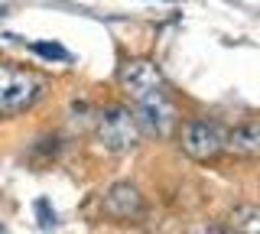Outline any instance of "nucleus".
I'll list each match as a JSON object with an SVG mask.
<instances>
[{
	"instance_id": "8",
	"label": "nucleus",
	"mask_w": 260,
	"mask_h": 234,
	"mask_svg": "<svg viewBox=\"0 0 260 234\" xmlns=\"http://www.w3.org/2000/svg\"><path fill=\"white\" fill-rule=\"evenodd\" d=\"M29 49L36 55H43V59H49V62H52V59L55 62H69V52H65L59 43H32Z\"/></svg>"
},
{
	"instance_id": "1",
	"label": "nucleus",
	"mask_w": 260,
	"mask_h": 234,
	"mask_svg": "<svg viewBox=\"0 0 260 234\" xmlns=\"http://www.w3.org/2000/svg\"><path fill=\"white\" fill-rule=\"evenodd\" d=\"M117 85L120 91L134 104V117L146 133L153 137H166L176 127V104L169 98L166 78L156 62L150 59H130L117 72Z\"/></svg>"
},
{
	"instance_id": "5",
	"label": "nucleus",
	"mask_w": 260,
	"mask_h": 234,
	"mask_svg": "<svg viewBox=\"0 0 260 234\" xmlns=\"http://www.w3.org/2000/svg\"><path fill=\"white\" fill-rule=\"evenodd\" d=\"M104 215L117 218V221H130V218H140L143 215V195L134 182H114L101 198Z\"/></svg>"
},
{
	"instance_id": "11",
	"label": "nucleus",
	"mask_w": 260,
	"mask_h": 234,
	"mask_svg": "<svg viewBox=\"0 0 260 234\" xmlns=\"http://www.w3.org/2000/svg\"><path fill=\"white\" fill-rule=\"evenodd\" d=\"M0 231H4V221H0Z\"/></svg>"
},
{
	"instance_id": "10",
	"label": "nucleus",
	"mask_w": 260,
	"mask_h": 234,
	"mask_svg": "<svg viewBox=\"0 0 260 234\" xmlns=\"http://www.w3.org/2000/svg\"><path fill=\"white\" fill-rule=\"evenodd\" d=\"M4 13H7V10H4V7H0V17H4Z\"/></svg>"
},
{
	"instance_id": "2",
	"label": "nucleus",
	"mask_w": 260,
	"mask_h": 234,
	"mask_svg": "<svg viewBox=\"0 0 260 234\" xmlns=\"http://www.w3.org/2000/svg\"><path fill=\"white\" fill-rule=\"evenodd\" d=\"M43 94H46V82L32 69L0 62V114L4 117L29 111Z\"/></svg>"
},
{
	"instance_id": "6",
	"label": "nucleus",
	"mask_w": 260,
	"mask_h": 234,
	"mask_svg": "<svg viewBox=\"0 0 260 234\" xmlns=\"http://www.w3.org/2000/svg\"><path fill=\"white\" fill-rule=\"evenodd\" d=\"M224 150H231L234 156L254 159L257 153H260V127L254 124V120H247V124L234 127V130L224 137Z\"/></svg>"
},
{
	"instance_id": "7",
	"label": "nucleus",
	"mask_w": 260,
	"mask_h": 234,
	"mask_svg": "<svg viewBox=\"0 0 260 234\" xmlns=\"http://www.w3.org/2000/svg\"><path fill=\"white\" fill-rule=\"evenodd\" d=\"M231 228H234V231H247V234L260 231V208H257V205H241V208H234V212H231Z\"/></svg>"
},
{
	"instance_id": "9",
	"label": "nucleus",
	"mask_w": 260,
	"mask_h": 234,
	"mask_svg": "<svg viewBox=\"0 0 260 234\" xmlns=\"http://www.w3.org/2000/svg\"><path fill=\"white\" fill-rule=\"evenodd\" d=\"M36 218H39V228L49 231V228H55V212L49 208V198H36Z\"/></svg>"
},
{
	"instance_id": "3",
	"label": "nucleus",
	"mask_w": 260,
	"mask_h": 234,
	"mask_svg": "<svg viewBox=\"0 0 260 234\" xmlns=\"http://www.w3.org/2000/svg\"><path fill=\"white\" fill-rule=\"evenodd\" d=\"M98 140L101 147L114 153V156H124V153L137 150V140H140V124H137L134 111L124 108V104H114L101 114L98 120Z\"/></svg>"
},
{
	"instance_id": "4",
	"label": "nucleus",
	"mask_w": 260,
	"mask_h": 234,
	"mask_svg": "<svg viewBox=\"0 0 260 234\" xmlns=\"http://www.w3.org/2000/svg\"><path fill=\"white\" fill-rule=\"evenodd\" d=\"M182 150L199 163H208L224 150V133L211 120H189L182 127Z\"/></svg>"
}]
</instances>
